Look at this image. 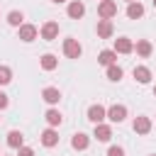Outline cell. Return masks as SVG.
<instances>
[{
  "instance_id": "24",
  "label": "cell",
  "mask_w": 156,
  "mask_h": 156,
  "mask_svg": "<svg viewBox=\"0 0 156 156\" xmlns=\"http://www.w3.org/2000/svg\"><path fill=\"white\" fill-rule=\"evenodd\" d=\"M12 80V71L7 66H0V85H7Z\"/></svg>"
},
{
  "instance_id": "28",
  "label": "cell",
  "mask_w": 156,
  "mask_h": 156,
  "mask_svg": "<svg viewBox=\"0 0 156 156\" xmlns=\"http://www.w3.org/2000/svg\"><path fill=\"white\" fill-rule=\"evenodd\" d=\"M54 2H66V0H54Z\"/></svg>"
},
{
  "instance_id": "13",
  "label": "cell",
  "mask_w": 156,
  "mask_h": 156,
  "mask_svg": "<svg viewBox=\"0 0 156 156\" xmlns=\"http://www.w3.org/2000/svg\"><path fill=\"white\" fill-rule=\"evenodd\" d=\"M41 144H44V146H56V144H58V134H56L54 129H44V132H41Z\"/></svg>"
},
{
  "instance_id": "20",
  "label": "cell",
  "mask_w": 156,
  "mask_h": 156,
  "mask_svg": "<svg viewBox=\"0 0 156 156\" xmlns=\"http://www.w3.org/2000/svg\"><path fill=\"white\" fill-rule=\"evenodd\" d=\"M136 54L146 58V56L151 54V41H146V39H141V41H136Z\"/></svg>"
},
{
  "instance_id": "15",
  "label": "cell",
  "mask_w": 156,
  "mask_h": 156,
  "mask_svg": "<svg viewBox=\"0 0 156 156\" xmlns=\"http://www.w3.org/2000/svg\"><path fill=\"white\" fill-rule=\"evenodd\" d=\"M41 98H44L49 105H54V102H58V100H61V93H58V88H44Z\"/></svg>"
},
{
  "instance_id": "23",
  "label": "cell",
  "mask_w": 156,
  "mask_h": 156,
  "mask_svg": "<svg viewBox=\"0 0 156 156\" xmlns=\"http://www.w3.org/2000/svg\"><path fill=\"white\" fill-rule=\"evenodd\" d=\"M46 122H49L51 127L61 124V115H58V110H49V112H46Z\"/></svg>"
},
{
  "instance_id": "29",
  "label": "cell",
  "mask_w": 156,
  "mask_h": 156,
  "mask_svg": "<svg viewBox=\"0 0 156 156\" xmlns=\"http://www.w3.org/2000/svg\"><path fill=\"white\" fill-rule=\"evenodd\" d=\"M154 98H156V88H154Z\"/></svg>"
},
{
  "instance_id": "27",
  "label": "cell",
  "mask_w": 156,
  "mask_h": 156,
  "mask_svg": "<svg viewBox=\"0 0 156 156\" xmlns=\"http://www.w3.org/2000/svg\"><path fill=\"white\" fill-rule=\"evenodd\" d=\"M2 107H7V95H5V93H0V110H2Z\"/></svg>"
},
{
  "instance_id": "31",
  "label": "cell",
  "mask_w": 156,
  "mask_h": 156,
  "mask_svg": "<svg viewBox=\"0 0 156 156\" xmlns=\"http://www.w3.org/2000/svg\"><path fill=\"white\" fill-rule=\"evenodd\" d=\"M129 2H134V0H129Z\"/></svg>"
},
{
  "instance_id": "9",
  "label": "cell",
  "mask_w": 156,
  "mask_h": 156,
  "mask_svg": "<svg viewBox=\"0 0 156 156\" xmlns=\"http://www.w3.org/2000/svg\"><path fill=\"white\" fill-rule=\"evenodd\" d=\"M88 144H90V139H88V134H83V132L73 134V139H71V146H73V149H78V151L88 149Z\"/></svg>"
},
{
  "instance_id": "7",
  "label": "cell",
  "mask_w": 156,
  "mask_h": 156,
  "mask_svg": "<svg viewBox=\"0 0 156 156\" xmlns=\"http://www.w3.org/2000/svg\"><path fill=\"white\" fill-rule=\"evenodd\" d=\"M41 37H44L46 41L56 39V37H58V24H56V22H46V24L41 27Z\"/></svg>"
},
{
  "instance_id": "5",
  "label": "cell",
  "mask_w": 156,
  "mask_h": 156,
  "mask_svg": "<svg viewBox=\"0 0 156 156\" xmlns=\"http://www.w3.org/2000/svg\"><path fill=\"white\" fill-rule=\"evenodd\" d=\"M107 117H110L112 122H124V117H127V107H124V105H112V107L107 110Z\"/></svg>"
},
{
  "instance_id": "10",
  "label": "cell",
  "mask_w": 156,
  "mask_h": 156,
  "mask_svg": "<svg viewBox=\"0 0 156 156\" xmlns=\"http://www.w3.org/2000/svg\"><path fill=\"white\" fill-rule=\"evenodd\" d=\"M85 15V5L83 2H78V0H73L71 5H68V17H73V20H80Z\"/></svg>"
},
{
  "instance_id": "21",
  "label": "cell",
  "mask_w": 156,
  "mask_h": 156,
  "mask_svg": "<svg viewBox=\"0 0 156 156\" xmlns=\"http://www.w3.org/2000/svg\"><path fill=\"white\" fill-rule=\"evenodd\" d=\"M22 20H24V17H22V12H17V10H12V12L7 15V22H10L12 27H22Z\"/></svg>"
},
{
  "instance_id": "1",
  "label": "cell",
  "mask_w": 156,
  "mask_h": 156,
  "mask_svg": "<svg viewBox=\"0 0 156 156\" xmlns=\"http://www.w3.org/2000/svg\"><path fill=\"white\" fill-rule=\"evenodd\" d=\"M98 12H100L102 20H110V17L117 15V2H115V0H102L100 7H98Z\"/></svg>"
},
{
  "instance_id": "12",
  "label": "cell",
  "mask_w": 156,
  "mask_h": 156,
  "mask_svg": "<svg viewBox=\"0 0 156 156\" xmlns=\"http://www.w3.org/2000/svg\"><path fill=\"white\" fill-rule=\"evenodd\" d=\"M110 136H112V129L107 127V124H95V139L98 141H110Z\"/></svg>"
},
{
  "instance_id": "4",
  "label": "cell",
  "mask_w": 156,
  "mask_h": 156,
  "mask_svg": "<svg viewBox=\"0 0 156 156\" xmlns=\"http://www.w3.org/2000/svg\"><path fill=\"white\" fill-rule=\"evenodd\" d=\"M132 49H134V44H132L129 37H119V39H115V54H129Z\"/></svg>"
},
{
  "instance_id": "19",
  "label": "cell",
  "mask_w": 156,
  "mask_h": 156,
  "mask_svg": "<svg viewBox=\"0 0 156 156\" xmlns=\"http://www.w3.org/2000/svg\"><path fill=\"white\" fill-rule=\"evenodd\" d=\"M56 63H58L56 56H51V54H44V56H41V68H44V71H54Z\"/></svg>"
},
{
  "instance_id": "26",
  "label": "cell",
  "mask_w": 156,
  "mask_h": 156,
  "mask_svg": "<svg viewBox=\"0 0 156 156\" xmlns=\"http://www.w3.org/2000/svg\"><path fill=\"white\" fill-rule=\"evenodd\" d=\"M20 156H34V151L29 146H20Z\"/></svg>"
},
{
  "instance_id": "2",
  "label": "cell",
  "mask_w": 156,
  "mask_h": 156,
  "mask_svg": "<svg viewBox=\"0 0 156 156\" xmlns=\"http://www.w3.org/2000/svg\"><path fill=\"white\" fill-rule=\"evenodd\" d=\"M80 44L76 41V39H63V54L68 56V58H78L80 56Z\"/></svg>"
},
{
  "instance_id": "18",
  "label": "cell",
  "mask_w": 156,
  "mask_h": 156,
  "mask_svg": "<svg viewBox=\"0 0 156 156\" xmlns=\"http://www.w3.org/2000/svg\"><path fill=\"white\" fill-rule=\"evenodd\" d=\"M7 144H10L12 149H20V146H22V132L12 129V132L7 134Z\"/></svg>"
},
{
  "instance_id": "8",
  "label": "cell",
  "mask_w": 156,
  "mask_h": 156,
  "mask_svg": "<svg viewBox=\"0 0 156 156\" xmlns=\"http://www.w3.org/2000/svg\"><path fill=\"white\" fill-rule=\"evenodd\" d=\"M20 39L22 41H34L37 39V27L34 24H22L20 27Z\"/></svg>"
},
{
  "instance_id": "11",
  "label": "cell",
  "mask_w": 156,
  "mask_h": 156,
  "mask_svg": "<svg viewBox=\"0 0 156 156\" xmlns=\"http://www.w3.org/2000/svg\"><path fill=\"white\" fill-rule=\"evenodd\" d=\"M149 129H151V119L149 117H136L134 119V132L136 134H149Z\"/></svg>"
},
{
  "instance_id": "14",
  "label": "cell",
  "mask_w": 156,
  "mask_h": 156,
  "mask_svg": "<svg viewBox=\"0 0 156 156\" xmlns=\"http://www.w3.org/2000/svg\"><path fill=\"white\" fill-rule=\"evenodd\" d=\"M144 15V5L141 2H129V7H127V17L129 20H139Z\"/></svg>"
},
{
  "instance_id": "6",
  "label": "cell",
  "mask_w": 156,
  "mask_h": 156,
  "mask_svg": "<svg viewBox=\"0 0 156 156\" xmlns=\"http://www.w3.org/2000/svg\"><path fill=\"white\" fill-rule=\"evenodd\" d=\"M112 32H115V27H112L110 20H100V22H98V37H100V39H110Z\"/></svg>"
},
{
  "instance_id": "22",
  "label": "cell",
  "mask_w": 156,
  "mask_h": 156,
  "mask_svg": "<svg viewBox=\"0 0 156 156\" xmlns=\"http://www.w3.org/2000/svg\"><path fill=\"white\" fill-rule=\"evenodd\" d=\"M107 78H110V80H119V78H122V68L115 66V63L107 66Z\"/></svg>"
},
{
  "instance_id": "17",
  "label": "cell",
  "mask_w": 156,
  "mask_h": 156,
  "mask_svg": "<svg viewBox=\"0 0 156 156\" xmlns=\"http://www.w3.org/2000/svg\"><path fill=\"white\" fill-rule=\"evenodd\" d=\"M115 58H117V54H115V51H110V49L100 51V56H98V61H100L102 66H112V63H115Z\"/></svg>"
},
{
  "instance_id": "16",
  "label": "cell",
  "mask_w": 156,
  "mask_h": 156,
  "mask_svg": "<svg viewBox=\"0 0 156 156\" xmlns=\"http://www.w3.org/2000/svg\"><path fill=\"white\" fill-rule=\"evenodd\" d=\"M134 78H136L139 83H149V80H151V71H149L146 66H136V68H134Z\"/></svg>"
},
{
  "instance_id": "30",
  "label": "cell",
  "mask_w": 156,
  "mask_h": 156,
  "mask_svg": "<svg viewBox=\"0 0 156 156\" xmlns=\"http://www.w3.org/2000/svg\"><path fill=\"white\" fill-rule=\"evenodd\" d=\"M154 5H156V0H154Z\"/></svg>"
},
{
  "instance_id": "25",
  "label": "cell",
  "mask_w": 156,
  "mask_h": 156,
  "mask_svg": "<svg viewBox=\"0 0 156 156\" xmlns=\"http://www.w3.org/2000/svg\"><path fill=\"white\" fill-rule=\"evenodd\" d=\"M107 156H124V149H122V146H110Z\"/></svg>"
},
{
  "instance_id": "3",
  "label": "cell",
  "mask_w": 156,
  "mask_h": 156,
  "mask_svg": "<svg viewBox=\"0 0 156 156\" xmlns=\"http://www.w3.org/2000/svg\"><path fill=\"white\" fill-rule=\"evenodd\" d=\"M105 117H107V110H105L102 105H90V110H88V119H90V122L100 124Z\"/></svg>"
}]
</instances>
